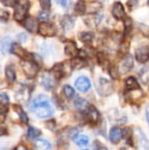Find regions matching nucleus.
Returning a JSON list of instances; mask_svg holds the SVG:
<instances>
[{
  "mask_svg": "<svg viewBox=\"0 0 149 150\" xmlns=\"http://www.w3.org/2000/svg\"><path fill=\"white\" fill-rule=\"evenodd\" d=\"M29 109L32 113L40 119L49 118L54 113V109L49 98L44 95H40L34 98L30 104Z\"/></svg>",
  "mask_w": 149,
  "mask_h": 150,
  "instance_id": "obj_1",
  "label": "nucleus"
},
{
  "mask_svg": "<svg viewBox=\"0 0 149 150\" xmlns=\"http://www.w3.org/2000/svg\"><path fill=\"white\" fill-rule=\"evenodd\" d=\"M29 0H18L17 5L14 9V19L17 21H23L25 19L28 9H29Z\"/></svg>",
  "mask_w": 149,
  "mask_h": 150,
  "instance_id": "obj_2",
  "label": "nucleus"
},
{
  "mask_svg": "<svg viewBox=\"0 0 149 150\" xmlns=\"http://www.w3.org/2000/svg\"><path fill=\"white\" fill-rule=\"evenodd\" d=\"M38 32L41 36L44 37H53L56 34L57 29L54 23L48 21H42L39 25Z\"/></svg>",
  "mask_w": 149,
  "mask_h": 150,
  "instance_id": "obj_3",
  "label": "nucleus"
},
{
  "mask_svg": "<svg viewBox=\"0 0 149 150\" xmlns=\"http://www.w3.org/2000/svg\"><path fill=\"white\" fill-rule=\"evenodd\" d=\"M21 68L24 71V73L28 76V77H34L39 72V65L33 62L32 60L30 61H22L21 62Z\"/></svg>",
  "mask_w": 149,
  "mask_h": 150,
  "instance_id": "obj_4",
  "label": "nucleus"
},
{
  "mask_svg": "<svg viewBox=\"0 0 149 150\" xmlns=\"http://www.w3.org/2000/svg\"><path fill=\"white\" fill-rule=\"evenodd\" d=\"M114 91L113 84L108 79L104 77L99 78L98 80V92L102 96H110Z\"/></svg>",
  "mask_w": 149,
  "mask_h": 150,
  "instance_id": "obj_5",
  "label": "nucleus"
},
{
  "mask_svg": "<svg viewBox=\"0 0 149 150\" xmlns=\"http://www.w3.org/2000/svg\"><path fill=\"white\" fill-rule=\"evenodd\" d=\"M56 78L54 76V75L50 72H44L40 78V84L47 90H51L56 85Z\"/></svg>",
  "mask_w": 149,
  "mask_h": 150,
  "instance_id": "obj_6",
  "label": "nucleus"
},
{
  "mask_svg": "<svg viewBox=\"0 0 149 150\" xmlns=\"http://www.w3.org/2000/svg\"><path fill=\"white\" fill-rule=\"evenodd\" d=\"M11 53L18 56L23 61H30L32 60V54L26 51L25 48H23L18 43H13L11 47Z\"/></svg>",
  "mask_w": 149,
  "mask_h": 150,
  "instance_id": "obj_7",
  "label": "nucleus"
},
{
  "mask_svg": "<svg viewBox=\"0 0 149 150\" xmlns=\"http://www.w3.org/2000/svg\"><path fill=\"white\" fill-rule=\"evenodd\" d=\"M134 66V62H133V57L131 54H126L122 61L120 62L119 67V74L121 75H126L129 71L132 70V69Z\"/></svg>",
  "mask_w": 149,
  "mask_h": 150,
  "instance_id": "obj_8",
  "label": "nucleus"
},
{
  "mask_svg": "<svg viewBox=\"0 0 149 150\" xmlns=\"http://www.w3.org/2000/svg\"><path fill=\"white\" fill-rule=\"evenodd\" d=\"M75 85H76V89L82 92H88L91 88L90 81L86 76H79L76 80Z\"/></svg>",
  "mask_w": 149,
  "mask_h": 150,
  "instance_id": "obj_9",
  "label": "nucleus"
},
{
  "mask_svg": "<svg viewBox=\"0 0 149 150\" xmlns=\"http://www.w3.org/2000/svg\"><path fill=\"white\" fill-rule=\"evenodd\" d=\"M112 16L118 20H120V19H123L124 18H126L125 8L120 2H116L113 4L112 9Z\"/></svg>",
  "mask_w": 149,
  "mask_h": 150,
  "instance_id": "obj_10",
  "label": "nucleus"
},
{
  "mask_svg": "<svg viewBox=\"0 0 149 150\" xmlns=\"http://www.w3.org/2000/svg\"><path fill=\"white\" fill-rule=\"evenodd\" d=\"M135 58L139 62L144 63L149 60V48L147 47H141L136 49Z\"/></svg>",
  "mask_w": 149,
  "mask_h": 150,
  "instance_id": "obj_11",
  "label": "nucleus"
},
{
  "mask_svg": "<svg viewBox=\"0 0 149 150\" xmlns=\"http://www.w3.org/2000/svg\"><path fill=\"white\" fill-rule=\"evenodd\" d=\"M64 52L67 55L74 58H76L79 54V49L77 48L76 43L74 41H68L65 44L64 47Z\"/></svg>",
  "mask_w": 149,
  "mask_h": 150,
  "instance_id": "obj_12",
  "label": "nucleus"
},
{
  "mask_svg": "<svg viewBox=\"0 0 149 150\" xmlns=\"http://www.w3.org/2000/svg\"><path fill=\"white\" fill-rule=\"evenodd\" d=\"M29 98H30V92L25 87H22V88L18 89L15 95L16 100L20 103L26 102L29 99Z\"/></svg>",
  "mask_w": 149,
  "mask_h": 150,
  "instance_id": "obj_13",
  "label": "nucleus"
},
{
  "mask_svg": "<svg viewBox=\"0 0 149 150\" xmlns=\"http://www.w3.org/2000/svg\"><path fill=\"white\" fill-rule=\"evenodd\" d=\"M110 141L113 144H117L120 142L121 138L123 137V132L119 127H113L110 132Z\"/></svg>",
  "mask_w": 149,
  "mask_h": 150,
  "instance_id": "obj_14",
  "label": "nucleus"
},
{
  "mask_svg": "<svg viewBox=\"0 0 149 150\" xmlns=\"http://www.w3.org/2000/svg\"><path fill=\"white\" fill-rule=\"evenodd\" d=\"M12 40L10 37H4L0 40V49L4 54L11 53V47L12 46Z\"/></svg>",
  "mask_w": 149,
  "mask_h": 150,
  "instance_id": "obj_15",
  "label": "nucleus"
},
{
  "mask_svg": "<svg viewBox=\"0 0 149 150\" xmlns=\"http://www.w3.org/2000/svg\"><path fill=\"white\" fill-rule=\"evenodd\" d=\"M75 106L76 108L80 111V112H87L90 107V105L89 104V102L87 100H85L84 98H77L76 101H75Z\"/></svg>",
  "mask_w": 149,
  "mask_h": 150,
  "instance_id": "obj_16",
  "label": "nucleus"
},
{
  "mask_svg": "<svg viewBox=\"0 0 149 150\" xmlns=\"http://www.w3.org/2000/svg\"><path fill=\"white\" fill-rule=\"evenodd\" d=\"M89 137L87 135L82 134H78L74 135L73 137V142L76 143V145L79 146V147H86L89 144Z\"/></svg>",
  "mask_w": 149,
  "mask_h": 150,
  "instance_id": "obj_17",
  "label": "nucleus"
},
{
  "mask_svg": "<svg viewBox=\"0 0 149 150\" xmlns=\"http://www.w3.org/2000/svg\"><path fill=\"white\" fill-rule=\"evenodd\" d=\"M25 27L30 33H35L39 28V24L34 18H27L25 20Z\"/></svg>",
  "mask_w": 149,
  "mask_h": 150,
  "instance_id": "obj_18",
  "label": "nucleus"
},
{
  "mask_svg": "<svg viewBox=\"0 0 149 150\" xmlns=\"http://www.w3.org/2000/svg\"><path fill=\"white\" fill-rule=\"evenodd\" d=\"M74 25H75V18H74V17L69 16V15H65L62 18V19H61V25H62L64 30L68 31V30L72 29L74 27Z\"/></svg>",
  "mask_w": 149,
  "mask_h": 150,
  "instance_id": "obj_19",
  "label": "nucleus"
},
{
  "mask_svg": "<svg viewBox=\"0 0 149 150\" xmlns=\"http://www.w3.org/2000/svg\"><path fill=\"white\" fill-rule=\"evenodd\" d=\"M99 117H100V114H99L98 111L95 107L90 106L89 111L87 112V118L90 120V122L97 123L99 120Z\"/></svg>",
  "mask_w": 149,
  "mask_h": 150,
  "instance_id": "obj_20",
  "label": "nucleus"
},
{
  "mask_svg": "<svg viewBox=\"0 0 149 150\" xmlns=\"http://www.w3.org/2000/svg\"><path fill=\"white\" fill-rule=\"evenodd\" d=\"M125 83H126V87L129 91H137V90H140V88H141L137 79L134 78L133 76H129L126 80Z\"/></svg>",
  "mask_w": 149,
  "mask_h": 150,
  "instance_id": "obj_21",
  "label": "nucleus"
},
{
  "mask_svg": "<svg viewBox=\"0 0 149 150\" xmlns=\"http://www.w3.org/2000/svg\"><path fill=\"white\" fill-rule=\"evenodd\" d=\"M95 54V50L90 47H83L82 49L79 50V57L83 59V60H86L88 58H90L93 56V54Z\"/></svg>",
  "mask_w": 149,
  "mask_h": 150,
  "instance_id": "obj_22",
  "label": "nucleus"
},
{
  "mask_svg": "<svg viewBox=\"0 0 149 150\" xmlns=\"http://www.w3.org/2000/svg\"><path fill=\"white\" fill-rule=\"evenodd\" d=\"M5 77L9 83H13L16 79V71L13 65H8L5 68Z\"/></svg>",
  "mask_w": 149,
  "mask_h": 150,
  "instance_id": "obj_23",
  "label": "nucleus"
},
{
  "mask_svg": "<svg viewBox=\"0 0 149 150\" xmlns=\"http://www.w3.org/2000/svg\"><path fill=\"white\" fill-rule=\"evenodd\" d=\"M35 148L37 150H51L52 146L49 142L42 139H38L35 142Z\"/></svg>",
  "mask_w": 149,
  "mask_h": 150,
  "instance_id": "obj_24",
  "label": "nucleus"
},
{
  "mask_svg": "<svg viewBox=\"0 0 149 150\" xmlns=\"http://www.w3.org/2000/svg\"><path fill=\"white\" fill-rule=\"evenodd\" d=\"M94 33H91V32H83V33H81L80 35H79V38L80 40L84 42V43H90L93 41L94 40Z\"/></svg>",
  "mask_w": 149,
  "mask_h": 150,
  "instance_id": "obj_25",
  "label": "nucleus"
},
{
  "mask_svg": "<svg viewBox=\"0 0 149 150\" xmlns=\"http://www.w3.org/2000/svg\"><path fill=\"white\" fill-rule=\"evenodd\" d=\"M40 134H41V132H40V129L36 128V127H31L28 128V131H27V137H28V139H30V140L36 139Z\"/></svg>",
  "mask_w": 149,
  "mask_h": 150,
  "instance_id": "obj_26",
  "label": "nucleus"
},
{
  "mask_svg": "<svg viewBox=\"0 0 149 150\" xmlns=\"http://www.w3.org/2000/svg\"><path fill=\"white\" fill-rule=\"evenodd\" d=\"M13 108H14V110L17 112V113L18 114L20 120H21L23 123L27 124V123H28V117H27L26 113H25L18 105H13Z\"/></svg>",
  "mask_w": 149,
  "mask_h": 150,
  "instance_id": "obj_27",
  "label": "nucleus"
},
{
  "mask_svg": "<svg viewBox=\"0 0 149 150\" xmlns=\"http://www.w3.org/2000/svg\"><path fill=\"white\" fill-rule=\"evenodd\" d=\"M75 11L76 13L80 14V15H83V14H85L86 12V4L83 0H79L76 5V8H75Z\"/></svg>",
  "mask_w": 149,
  "mask_h": 150,
  "instance_id": "obj_28",
  "label": "nucleus"
},
{
  "mask_svg": "<svg viewBox=\"0 0 149 150\" xmlns=\"http://www.w3.org/2000/svg\"><path fill=\"white\" fill-rule=\"evenodd\" d=\"M101 8V4L97 2H93V3H90L88 6H86V11H88L89 13H95L97 11H98Z\"/></svg>",
  "mask_w": 149,
  "mask_h": 150,
  "instance_id": "obj_29",
  "label": "nucleus"
},
{
  "mask_svg": "<svg viewBox=\"0 0 149 150\" xmlns=\"http://www.w3.org/2000/svg\"><path fill=\"white\" fill-rule=\"evenodd\" d=\"M63 94L68 99H72L75 97V90L70 85H64L63 86Z\"/></svg>",
  "mask_w": 149,
  "mask_h": 150,
  "instance_id": "obj_30",
  "label": "nucleus"
},
{
  "mask_svg": "<svg viewBox=\"0 0 149 150\" xmlns=\"http://www.w3.org/2000/svg\"><path fill=\"white\" fill-rule=\"evenodd\" d=\"M9 97L6 93H0V108L4 109L9 105Z\"/></svg>",
  "mask_w": 149,
  "mask_h": 150,
  "instance_id": "obj_31",
  "label": "nucleus"
},
{
  "mask_svg": "<svg viewBox=\"0 0 149 150\" xmlns=\"http://www.w3.org/2000/svg\"><path fill=\"white\" fill-rule=\"evenodd\" d=\"M141 77L142 81L145 83H148L149 82V69L148 68H144L142 71L141 72Z\"/></svg>",
  "mask_w": 149,
  "mask_h": 150,
  "instance_id": "obj_32",
  "label": "nucleus"
},
{
  "mask_svg": "<svg viewBox=\"0 0 149 150\" xmlns=\"http://www.w3.org/2000/svg\"><path fill=\"white\" fill-rule=\"evenodd\" d=\"M139 29L141 33L147 38L149 39V26L144 24H139Z\"/></svg>",
  "mask_w": 149,
  "mask_h": 150,
  "instance_id": "obj_33",
  "label": "nucleus"
},
{
  "mask_svg": "<svg viewBox=\"0 0 149 150\" xmlns=\"http://www.w3.org/2000/svg\"><path fill=\"white\" fill-rule=\"evenodd\" d=\"M1 4L6 7H15L18 4L17 0H0Z\"/></svg>",
  "mask_w": 149,
  "mask_h": 150,
  "instance_id": "obj_34",
  "label": "nucleus"
},
{
  "mask_svg": "<svg viewBox=\"0 0 149 150\" xmlns=\"http://www.w3.org/2000/svg\"><path fill=\"white\" fill-rule=\"evenodd\" d=\"M97 60H98V62L100 63V65H102V66H104V64L108 63V58L106 57V55L104 53H98Z\"/></svg>",
  "mask_w": 149,
  "mask_h": 150,
  "instance_id": "obj_35",
  "label": "nucleus"
},
{
  "mask_svg": "<svg viewBox=\"0 0 149 150\" xmlns=\"http://www.w3.org/2000/svg\"><path fill=\"white\" fill-rule=\"evenodd\" d=\"M10 14L7 11L4 10V9H0V20L3 22H5L9 19Z\"/></svg>",
  "mask_w": 149,
  "mask_h": 150,
  "instance_id": "obj_36",
  "label": "nucleus"
},
{
  "mask_svg": "<svg viewBox=\"0 0 149 150\" xmlns=\"http://www.w3.org/2000/svg\"><path fill=\"white\" fill-rule=\"evenodd\" d=\"M40 4L43 10L48 11L51 7V0H40Z\"/></svg>",
  "mask_w": 149,
  "mask_h": 150,
  "instance_id": "obj_37",
  "label": "nucleus"
},
{
  "mask_svg": "<svg viewBox=\"0 0 149 150\" xmlns=\"http://www.w3.org/2000/svg\"><path fill=\"white\" fill-rule=\"evenodd\" d=\"M49 16H50L49 15V12L47 10H42L41 11L39 12V18L40 20L45 21V20H47V19L49 18Z\"/></svg>",
  "mask_w": 149,
  "mask_h": 150,
  "instance_id": "obj_38",
  "label": "nucleus"
},
{
  "mask_svg": "<svg viewBox=\"0 0 149 150\" xmlns=\"http://www.w3.org/2000/svg\"><path fill=\"white\" fill-rule=\"evenodd\" d=\"M125 28H126V31H130L132 29V26H133V21L130 18H126L125 19Z\"/></svg>",
  "mask_w": 149,
  "mask_h": 150,
  "instance_id": "obj_39",
  "label": "nucleus"
},
{
  "mask_svg": "<svg viewBox=\"0 0 149 150\" xmlns=\"http://www.w3.org/2000/svg\"><path fill=\"white\" fill-rule=\"evenodd\" d=\"M56 2L63 8H67L72 3V0H56Z\"/></svg>",
  "mask_w": 149,
  "mask_h": 150,
  "instance_id": "obj_40",
  "label": "nucleus"
},
{
  "mask_svg": "<svg viewBox=\"0 0 149 150\" xmlns=\"http://www.w3.org/2000/svg\"><path fill=\"white\" fill-rule=\"evenodd\" d=\"M95 149L96 150H108V149L105 147V146H104V145H102L101 143H98V142H95Z\"/></svg>",
  "mask_w": 149,
  "mask_h": 150,
  "instance_id": "obj_41",
  "label": "nucleus"
},
{
  "mask_svg": "<svg viewBox=\"0 0 149 150\" xmlns=\"http://www.w3.org/2000/svg\"><path fill=\"white\" fill-rule=\"evenodd\" d=\"M138 0H128L127 1V4L130 6V8H133L134 6L137 5Z\"/></svg>",
  "mask_w": 149,
  "mask_h": 150,
  "instance_id": "obj_42",
  "label": "nucleus"
},
{
  "mask_svg": "<svg viewBox=\"0 0 149 150\" xmlns=\"http://www.w3.org/2000/svg\"><path fill=\"white\" fill-rule=\"evenodd\" d=\"M13 150H27V149H26V147H25V145L19 144V145H18Z\"/></svg>",
  "mask_w": 149,
  "mask_h": 150,
  "instance_id": "obj_43",
  "label": "nucleus"
},
{
  "mask_svg": "<svg viewBox=\"0 0 149 150\" xmlns=\"http://www.w3.org/2000/svg\"><path fill=\"white\" fill-rule=\"evenodd\" d=\"M6 118V114L4 112H0V124L4 123V121L5 120Z\"/></svg>",
  "mask_w": 149,
  "mask_h": 150,
  "instance_id": "obj_44",
  "label": "nucleus"
},
{
  "mask_svg": "<svg viewBox=\"0 0 149 150\" xmlns=\"http://www.w3.org/2000/svg\"><path fill=\"white\" fill-rule=\"evenodd\" d=\"M18 39H19L20 41H25V40H26V36H25V33H21V34H19V35L18 36Z\"/></svg>",
  "mask_w": 149,
  "mask_h": 150,
  "instance_id": "obj_45",
  "label": "nucleus"
},
{
  "mask_svg": "<svg viewBox=\"0 0 149 150\" xmlns=\"http://www.w3.org/2000/svg\"><path fill=\"white\" fill-rule=\"evenodd\" d=\"M7 134V130L4 127H0V136H4Z\"/></svg>",
  "mask_w": 149,
  "mask_h": 150,
  "instance_id": "obj_46",
  "label": "nucleus"
},
{
  "mask_svg": "<svg viewBox=\"0 0 149 150\" xmlns=\"http://www.w3.org/2000/svg\"><path fill=\"white\" fill-rule=\"evenodd\" d=\"M147 120H148V122L149 124V105L147 106Z\"/></svg>",
  "mask_w": 149,
  "mask_h": 150,
  "instance_id": "obj_47",
  "label": "nucleus"
},
{
  "mask_svg": "<svg viewBox=\"0 0 149 150\" xmlns=\"http://www.w3.org/2000/svg\"><path fill=\"white\" fill-rule=\"evenodd\" d=\"M148 4L149 5V0H148Z\"/></svg>",
  "mask_w": 149,
  "mask_h": 150,
  "instance_id": "obj_48",
  "label": "nucleus"
},
{
  "mask_svg": "<svg viewBox=\"0 0 149 150\" xmlns=\"http://www.w3.org/2000/svg\"><path fill=\"white\" fill-rule=\"evenodd\" d=\"M82 150H90V149H82Z\"/></svg>",
  "mask_w": 149,
  "mask_h": 150,
  "instance_id": "obj_49",
  "label": "nucleus"
}]
</instances>
